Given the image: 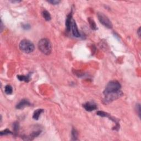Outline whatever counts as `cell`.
Listing matches in <instances>:
<instances>
[{
  "instance_id": "7402d4cb",
  "label": "cell",
  "mask_w": 141,
  "mask_h": 141,
  "mask_svg": "<svg viewBox=\"0 0 141 141\" xmlns=\"http://www.w3.org/2000/svg\"><path fill=\"white\" fill-rule=\"evenodd\" d=\"M140 28H139L138 29V30L137 31V33H138V36L140 37Z\"/></svg>"
},
{
  "instance_id": "5bb4252c",
  "label": "cell",
  "mask_w": 141,
  "mask_h": 141,
  "mask_svg": "<svg viewBox=\"0 0 141 141\" xmlns=\"http://www.w3.org/2000/svg\"><path fill=\"white\" fill-rule=\"evenodd\" d=\"M42 16L46 21H50L51 19V16L48 11L44 10L42 12Z\"/></svg>"
},
{
  "instance_id": "ac0fdd59",
  "label": "cell",
  "mask_w": 141,
  "mask_h": 141,
  "mask_svg": "<svg viewBox=\"0 0 141 141\" xmlns=\"http://www.w3.org/2000/svg\"><path fill=\"white\" fill-rule=\"evenodd\" d=\"M13 130L14 132L15 133H17L19 131V123L18 122H16L13 123Z\"/></svg>"
},
{
  "instance_id": "277c9868",
  "label": "cell",
  "mask_w": 141,
  "mask_h": 141,
  "mask_svg": "<svg viewBox=\"0 0 141 141\" xmlns=\"http://www.w3.org/2000/svg\"><path fill=\"white\" fill-rule=\"evenodd\" d=\"M121 86L118 81H111L107 84L104 91V94L119 92L121 90Z\"/></svg>"
},
{
  "instance_id": "9a60e30c",
  "label": "cell",
  "mask_w": 141,
  "mask_h": 141,
  "mask_svg": "<svg viewBox=\"0 0 141 141\" xmlns=\"http://www.w3.org/2000/svg\"><path fill=\"white\" fill-rule=\"evenodd\" d=\"M5 92L6 94L10 95L13 92V88L10 84H7L5 87Z\"/></svg>"
},
{
  "instance_id": "8fae6325",
  "label": "cell",
  "mask_w": 141,
  "mask_h": 141,
  "mask_svg": "<svg viewBox=\"0 0 141 141\" xmlns=\"http://www.w3.org/2000/svg\"><path fill=\"white\" fill-rule=\"evenodd\" d=\"M31 75V73H29V74L26 76L18 75H17V77L18 79V80L20 81H24L25 82H29L31 80V77H30L31 75Z\"/></svg>"
},
{
  "instance_id": "4fadbf2b",
  "label": "cell",
  "mask_w": 141,
  "mask_h": 141,
  "mask_svg": "<svg viewBox=\"0 0 141 141\" xmlns=\"http://www.w3.org/2000/svg\"><path fill=\"white\" fill-rule=\"evenodd\" d=\"M88 22H89L90 27L91 28V29H92V30H98V28H97L96 23L94 22V20L92 18H88Z\"/></svg>"
},
{
  "instance_id": "8992f818",
  "label": "cell",
  "mask_w": 141,
  "mask_h": 141,
  "mask_svg": "<svg viewBox=\"0 0 141 141\" xmlns=\"http://www.w3.org/2000/svg\"><path fill=\"white\" fill-rule=\"evenodd\" d=\"M83 108L87 111H92L98 109V107L94 102H87L83 105Z\"/></svg>"
},
{
  "instance_id": "7a4b0ae2",
  "label": "cell",
  "mask_w": 141,
  "mask_h": 141,
  "mask_svg": "<svg viewBox=\"0 0 141 141\" xmlns=\"http://www.w3.org/2000/svg\"><path fill=\"white\" fill-rule=\"evenodd\" d=\"M19 48L20 50L25 54H30L34 51L35 46L31 41L27 39H23L19 43Z\"/></svg>"
},
{
  "instance_id": "9c48e42d",
  "label": "cell",
  "mask_w": 141,
  "mask_h": 141,
  "mask_svg": "<svg viewBox=\"0 0 141 141\" xmlns=\"http://www.w3.org/2000/svg\"><path fill=\"white\" fill-rule=\"evenodd\" d=\"M72 13H69L66 19V30L67 32H69L70 30V25H71V21L72 19Z\"/></svg>"
},
{
  "instance_id": "44dd1931",
  "label": "cell",
  "mask_w": 141,
  "mask_h": 141,
  "mask_svg": "<svg viewBox=\"0 0 141 141\" xmlns=\"http://www.w3.org/2000/svg\"><path fill=\"white\" fill-rule=\"evenodd\" d=\"M22 27L23 29H24L25 30H28V29L30 28V26L29 24H24V25H23Z\"/></svg>"
},
{
  "instance_id": "6da1fadb",
  "label": "cell",
  "mask_w": 141,
  "mask_h": 141,
  "mask_svg": "<svg viewBox=\"0 0 141 141\" xmlns=\"http://www.w3.org/2000/svg\"><path fill=\"white\" fill-rule=\"evenodd\" d=\"M38 49L44 54L49 55L51 54L52 51V45L50 40L46 38H44L39 40L38 42Z\"/></svg>"
},
{
  "instance_id": "5b68a950",
  "label": "cell",
  "mask_w": 141,
  "mask_h": 141,
  "mask_svg": "<svg viewBox=\"0 0 141 141\" xmlns=\"http://www.w3.org/2000/svg\"><path fill=\"white\" fill-rule=\"evenodd\" d=\"M97 16H98L99 22L106 28L108 29H111L113 28L112 23H111L109 19L104 14L102 13H98Z\"/></svg>"
},
{
  "instance_id": "d6986e66",
  "label": "cell",
  "mask_w": 141,
  "mask_h": 141,
  "mask_svg": "<svg viewBox=\"0 0 141 141\" xmlns=\"http://www.w3.org/2000/svg\"><path fill=\"white\" fill-rule=\"evenodd\" d=\"M48 2L51 4L52 5H58V4L60 3V1H58V0H51V1H48Z\"/></svg>"
},
{
  "instance_id": "30bf717a",
  "label": "cell",
  "mask_w": 141,
  "mask_h": 141,
  "mask_svg": "<svg viewBox=\"0 0 141 141\" xmlns=\"http://www.w3.org/2000/svg\"><path fill=\"white\" fill-rule=\"evenodd\" d=\"M41 133V131H35V132H33L31 134L29 135V136L28 137H24L23 138V139L24 140H33L34 139H35V138L37 137L38 136H39V134Z\"/></svg>"
},
{
  "instance_id": "3957f363",
  "label": "cell",
  "mask_w": 141,
  "mask_h": 141,
  "mask_svg": "<svg viewBox=\"0 0 141 141\" xmlns=\"http://www.w3.org/2000/svg\"><path fill=\"white\" fill-rule=\"evenodd\" d=\"M104 98L103 102L105 104H108L111 103L114 100L120 98L123 95V93L121 90H120L117 92H111L104 94Z\"/></svg>"
},
{
  "instance_id": "603a6c76",
  "label": "cell",
  "mask_w": 141,
  "mask_h": 141,
  "mask_svg": "<svg viewBox=\"0 0 141 141\" xmlns=\"http://www.w3.org/2000/svg\"><path fill=\"white\" fill-rule=\"evenodd\" d=\"M1 31H2V27H3V25H2V24H2V22H1Z\"/></svg>"
},
{
  "instance_id": "ffe728a7",
  "label": "cell",
  "mask_w": 141,
  "mask_h": 141,
  "mask_svg": "<svg viewBox=\"0 0 141 141\" xmlns=\"http://www.w3.org/2000/svg\"><path fill=\"white\" fill-rule=\"evenodd\" d=\"M136 108H137V111L138 113V115L140 117V104H137L136 105Z\"/></svg>"
},
{
  "instance_id": "7c38bea8",
  "label": "cell",
  "mask_w": 141,
  "mask_h": 141,
  "mask_svg": "<svg viewBox=\"0 0 141 141\" xmlns=\"http://www.w3.org/2000/svg\"><path fill=\"white\" fill-rule=\"evenodd\" d=\"M44 110L42 109H37L35 110L33 115V118L35 120H38L39 119V117L40 116V115L42 114V113H43Z\"/></svg>"
},
{
  "instance_id": "ba28073f",
  "label": "cell",
  "mask_w": 141,
  "mask_h": 141,
  "mask_svg": "<svg viewBox=\"0 0 141 141\" xmlns=\"http://www.w3.org/2000/svg\"><path fill=\"white\" fill-rule=\"evenodd\" d=\"M31 105L30 101L27 99H22L18 104L16 105L17 109H23L26 107H29Z\"/></svg>"
},
{
  "instance_id": "2e32d148",
  "label": "cell",
  "mask_w": 141,
  "mask_h": 141,
  "mask_svg": "<svg viewBox=\"0 0 141 141\" xmlns=\"http://www.w3.org/2000/svg\"><path fill=\"white\" fill-rule=\"evenodd\" d=\"M71 136H72V140H78V133L77 131L75 129L72 128L71 131Z\"/></svg>"
},
{
  "instance_id": "e0dca14e",
  "label": "cell",
  "mask_w": 141,
  "mask_h": 141,
  "mask_svg": "<svg viewBox=\"0 0 141 141\" xmlns=\"http://www.w3.org/2000/svg\"><path fill=\"white\" fill-rule=\"evenodd\" d=\"M8 134H14L13 132H12L11 131H10L8 129H6V130L1 131L0 132V136H5V135H8Z\"/></svg>"
},
{
  "instance_id": "52a82bcc",
  "label": "cell",
  "mask_w": 141,
  "mask_h": 141,
  "mask_svg": "<svg viewBox=\"0 0 141 141\" xmlns=\"http://www.w3.org/2000/svg\"><path fill=\"white\" fill-rule=\"evenodd\" d=\"M70 28H71L72 33L73 36L75 37H81V34L78 31L77 24H76L75 21L73 19H72V21H71V25H70Z\"/></svg>"
}]
</instances>
